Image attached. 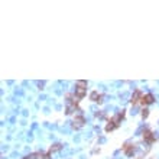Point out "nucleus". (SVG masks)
Listing matches in <instances>:
<instances>
[{
  "mask_svg": "<svg viewBox=\"0 0 159 159\" xmlns=\"http://www.w3.org/2000/svg\"><path fill=\"white\" fill-rule=\"evenodd\" d=\"M85 93H87V83L83 81V80L77 81V83H75V94H74V96L80 100V98H83V97L85 96Z\"/></svg>",
  "mask_w": 159,
  "mask_h": 159,
  "instance_id": "obj_1",
  "label": "nucleus"
},
{
  "mask_svg": "<svg viewBox=\"0 0 159 159\" xmlns=\"http://www.w3.org/2000/svg\"><path fill=\"white\" fill-rule=\"evenodd\" d=\"M121 150H123V153H124V155L132 156V155L136 152V146H134L133 143H130V142H126V143L121 146Z\"/></svg>",
  "mask_w": 159,
  "mask_h": 159,
  "instance_id": "obj_2",
  "label": "nucleus"
},
{
  "mask_svg": "<svg viewBox=\"0 0 159 159\" xmlns=\"http://www.w3.org/2000/svg\"><path fill=\"white\" fill-rule=\"evenodd\" d=\"M84 123H85V119H84V116L78 114V116H75V117H74V120H72V129L78 130V129H81V127L84 126Z\"/></svg>",
  "mask_w": 159,
  "mask_h": 159,
  "instance_id": "obj_3",
  "label": "nucleus"
},
{
  "mask_svg": "<svg viewBox=\"0 0 159 159\" xmlns=\"http://www.w3.org/2000/svg\"><path fill=\"white\" fill-rule=\"evenodd\" d=\"M142 96H143V93H142L140 90H134V93H133L132 97H130V104H132V106H136L137 103H140Z\"/></svg>",
  "mask_w": 159,
  "mask_h": 159,
  "instance_id": "obj_4",
  "label": "nucleus"
},
{
  "mask_svg": "<svg viewBox=\"0 0 159 159\" xmlns=\"http://www.w3.org/2000/svg\"><path fill=\"white\" fill-rule=\"evenodd\" d=\"M61 147H62L61 143H54V145L48 149V152L44 153V159H51V155H52L54 152H57V150H61Z\"/></svg>",
  "mask_w": 159,
  "mask_h": 159,
  "instance_id": "obj_5",
  "label": "nucleus"
},
{
  "mask_svg": "<svg viewBox=\"0 0 159 159\" xmlns=\"http://www.w3.org/2000/svg\"><path fill=\"white\" fill-rule=\"evenodd\" d=\"M153 101H155V97H153V94H150V93H146V94H143V96H142L140 104H143V106H149V104H152Z\"/></svg>",
  "mask_w": 159,
  "mask_h": 159,
  "instance_id": "obj_6",
  "label": "nucleus"
},
{
  "mask_svg": "<svg viewBox=\"0 0 159 159\" xmlns=\"http://www.w3.org/2000/svg\"><path fill=\"white\" fill-rule=\"evenodd\" d=\"M143 140L145 142H147V143H153L155 140H156V136L153 134V132L152 130H143Z\"/></svg>",
  "mask_w": 159,
  "mask_h": 159,
  "instance_id": "obj_7",
  "label": "nucleus"
},
{
  "mask_svg": "<svg viewBox=\"0 0 159 159\" xmlns=\"http://www.w3.org/2000/svg\"><path fill=\"white\" fill-rule=\"evenodd\" d=\"M90 100L91 101H96V103H101L103 101V94L98 93V91H93L90 94Z\"/></svg>",
  "mask_w": 159,
  "mask_h": 159,
  "instance_id": "obj_8",
  "label": "nucleus"
},
{
  "mask_svg": "<svg viewBox=\"0 0 159 159\" xmlns=\"http://www.w3.org/2000/svg\"><path fill=\"white\" fill-rule=\"evenodd\" d=\"M23 159H44V153L42 152H35V153H31V155L25 156Z\"/></svg>",
  "mask_w": 159,
  "mask_h": 159,
  "instance_id": "obj_9",
  "label": "nucleus"
},
{
  "mask_svg": "<svg viewBox=\"0 0 159 159\" xmlns=\"http://www.w3.org/2000/svg\"><path fill=\"white\" fill-rule=\"evenodd\" d=\"M119 126L117 124H114V123H111V121H109L107 124H106V127H104V130L106 132H111V130H114V129H117Z\"/></svg>",
  "mask_w": 159,
  "mask_h": 159,
  "instance_id": "obj_10",
  "label": "nucleus"
},
{
  "mask_svg": "<svg viewBox=\"0 0 159 159\" xmlns=\"http://www.w3.org/2000/svg\"><path fill=\"white\" fill-rule=\"evenodd\" d=\"M147 116H149V110H147V109L145 107V109L142 110V117H143V119H146Z\"/></svg>",
  "mask_w": 159,
  "mask_h": 159,
  "instance_id": "obj_11",
  "label": "nucleus"
}]
</instances>
